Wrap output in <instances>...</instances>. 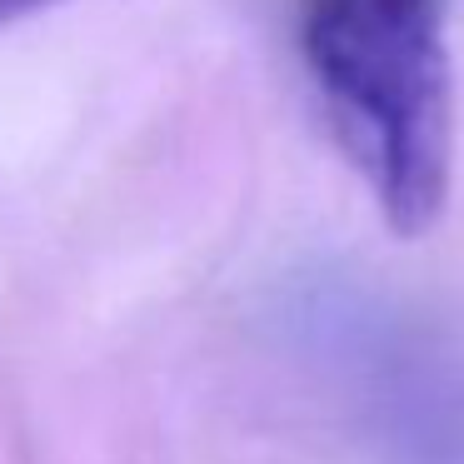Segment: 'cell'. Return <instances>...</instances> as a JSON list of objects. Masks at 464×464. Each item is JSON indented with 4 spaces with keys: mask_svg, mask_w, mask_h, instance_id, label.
I'll return each mask as SVG.
<instances>
[{
    "mask_svg": "<svg viewBox=\"0 0 464 464\" xmlns=\"http://www.w3.org/2000/svg\"><path fill=\"white\" fill-rule=\"evenodd\" d=\"M454 0H300L295 45L374 210L420 240L454 190Z\"/></svg>",
    "mask_w": 464,
    "mask_h": 464,
    "instance_id": "cell-1",
    "label": "cell"
},
{
    "mask_svg": "<svg viewBox=\"0 0 464 464\" xmlns=\"http://www.w3.org/2000/svg\"><path fill=\"white\" fill-rule=\"evenodd\" d=\"M320 334L390 464H464V354L374 300L330 295Z\"/></svg>",
    "mask_w": 464,
    "mask_h": 464,
    "instance_id": "cell-2",
    "label": "cell"
},
{
    "mask_svg": "<svg viewBox=\"0 0 464 464\" xmlns=\"http://www.w3.org/2000/svg\"><path fill=\"white\" fill-rule=\"evenodd\" d=\"M51 5H61V0H0V25L25 21V15H35V11H51Z\"/></svg>",
    "mask_w": 464,
    "mask_h": 464,
    "instance_id": "cell-3",
    "label": "cell"
}]
</instances>
